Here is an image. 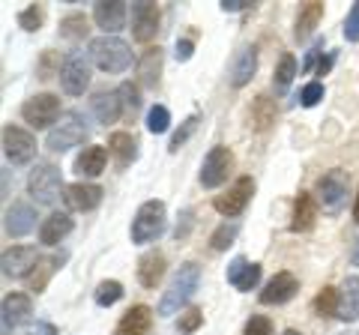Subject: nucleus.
Listing matches in <instances>:
<instances>
[{
  "label": "nucleus",
  "mask_w": 359,
  "mask_h": 335,
  "mask_svg": "<svg viewBox=\"0 0 359 335\" xmlns=\"http://www.w3.org/2000/svg\"><path fill=\"white\" fill-rule=\"evenodd\" d=\"M198 285H201V266H198L195 261L183 264V266H180V270L174 273L171 285H168V290H165V296H162V303H159V315H162V317L177 315V311L183 308L189 299H192V294L198 290Z\"/></svg>",
  "instance_id": "nucleus-1"
},
{
  "label": "nucleus",
  "mask_w": 359,
  "mask_h": 335,
  "mask_svg": "<svg viewBox=\"0 0 359 335\" xmlns=\"http://www.w3.org/2000/svg\"><path fill=\"white\" fill-rule=\"evenodd\" d=\"M90 135V126H87V117L81 111H63V117L57 120V126L48 132V138H45V147L51 153H66L78 147V144H84Z\"/></svg>",
  "instance_id": "nucleus-2"
},
{
  "label": "nucleus",
  "mask_w": 359,
  "mask_h": 335,
  "mask_svg": "<svg viewBox=\"0 0 359 335\" xmlns=\"http://www.w3.org/2000/svg\"><path fill=\"white\" fill-rule=\"evenodd\" d=\"M90 57H93V63L102 72L117 75L132 66V48L120 36H99L90 42Z\"/></svg>",
  "instance_id": "nucleus-3"
},
{
  "label": "nucleus",
  "mask_w": 359,
  "mask_h": 335,
  "mask_svg": "<svg viewBox=\"0 0 359 335\" xmlns=\"http://www.w3.org/2000/svg\"><path fill=\"white\" fill-rule=\"evenodd\" d=\"M60 189H63V177H60V168L51 165V162H36V168L30 171L27 177V192L30 198L42 207H51L54 200L60 198Z\"/></svg>",
  "instance_id": "nucleus-4"
},
{
  "label": "nucleus",
  "mask_w": 359,
  "mask_h": 335,
  "mask_svg": "<svg viewBox=\"0 0 359 335\" xmlns=\"http://www.w3.org/2000/svg\"><path fill=\"white\" fill-rule=\"evenodd\" d=\"M165 233V204L162 200H144L132 219V242H153Z\"/></svg>",
  "instance_id": "nucleus-5"
},
{
  "label": "nucleus",
  "mask_w": 359,
  "mask_h": 335,
  "mask_svg": "<svg viewBox=\"0 0 359 335\" xmlns=\"http://www.w3.org/2000/svg\"><path fill=\"white\" fill-rule=\"evenodd\" d=\"M21 117L25 123H30L33 129H54L57 120L63 117L60 114V99L54 93H39V96H30L25 105H21Z\"/></svg>",
  "instance_id": "nucleus-6"
},
{
  "label": "nucleus",
  "mask_w": 359,
  "mask_h": 335,
  "mask_svg": "<svg viewBox=\"0 0 359 335\" xmlns=\"http://www.w3.org/2000/svg\"><path fill=\"white\" fill-rule=\"evenodd\" d=\"M347 174L341 168H332L318 180V200L323 204L327 213H339V210L347 204Z\"/></svg>",
  "instance_id": "nucleus-7"
},
{
  "label": "nucleus",
  "mask_w": 359,
  "mask_h": 335,
  "mask_svg": "<svg viewBox=\"0 0 359 335\" xmlns=\"http://www.w3.org/2000/svg\"><path fill=\"white\" fill-rule=\"evenodd\" d=\"M252 195H255V180L252 177H240V180L233 183L224 195H216L212 207H216V213H222L224 219H237L243 210L249 207Z\"/></svg>",
  "instance_id": "nucleus-8"
},
{
  "label": "nucleus",
  "mask_w": 359,
  "mask_h": 335,
  "mask_svg": "<svg viewBox=\"0 0 359 335\" xmlns=\"http://www.w3.org/2000/svg\"><path fill=\"white\" fill-rule=\"evenodd\" d=\"M4 153L13 165H27L33 156H36V138H33L27 129L6 123L4 126Z\"/></svg>",
  "instance_id": "nucleus-9"
},
{
  "label": "nucleus",
  "mask_w": 359,
  "mask_h": 335,
  "mask_svg": "<svg viewBox=\"0 0 359 335\" xmlns=\"http://www.w3.org/2000/svg\"><path fill=\"white\" fill-rule=\"evenodd\" d=\"M233 171V153L228 147H212L207 153L204 165H201V186L204 189H219L224 180H228V174Z\"/></svg>",
  "instance_id": "nucleus-10"
},
{
  "label": "nucleus",
  "mask_w": 359,
  "mask_h": 335,
  "mask_svg": "<svg viewBox=\"0 0 359 335\" xmlns=\"http://www.w3.org/2000/svg\"><path fill=\"white\" fill-rule=\"evenodd\" d=\"M57 75H60L63 93H69V96H81L90 87V63L84 60V54H78V51H72L69 57L60 63Z\"/></svg>",
  "instance_id": "nucleus-11"
},
{
  "label": "nucleus",
  "mask_w": 359,
  "mask_h": 335,
  "mask_svg": "<svg viewBox=\"0 0 359 335\" xmlns=\"http://www.w3.org/2000/svg\"><path fill=\"white\" fill-rule=\"evenodd\" d=\"M299 290V278L294 273H276L261 290V303L264 306H285L287 299H294Z\"/></svg>",
  "instance_id": "nucleus-12"
},
{
  "label": "nucleus",
  "mask_w": 359,
  "mask_h": 335,
  "mask_svg": "<svg viewBox=\"0 0 359 335\" xmlns=\"http://www.w3.org/2000/svg\"><path fill=\"white\" fill-rule=\"evenodd\" d=\"M159 30V6L156 4H132V36L138 42H150Z\"/></svg>",
  "instance_id": "nucleus-13"
},
{
  "label": "nucleus",
  "mask_w": 359,
  "mask_h": 335,
  "mask_svg": "<svg viewBox=\"0 0 359 335\" xmlns=\"http://www.w3.org/2000/svg\"><path fill=\"white\" fill-rule=\"evenodd\" d=\"M63 200L75 213H90V210H96L102 204V189L96 183H72V186H66Z\"/></svg>",
  "instance_id": "nucleus-14"
},
{
  "label": "nucleus",
  "mask_w": 359,
  "mask_h": 335,
  "mask_svg": "<svg viewBox=\"0 0 359 335\" xmlns=\"http://www.w3.org/2000/svg\"><path fill=\"white\" fill-rule=\"evenodd\" d=\"M36 249L33 245H13L4 252V275L6 278H25L36 266Z\"/></svg>",
  "instance_id": "nucleus-15"
},
{
  "label": "nucleus",
  "mask_w": 359,
  "mask_h": 335,
  "mask_svg": "<svg viewBox=\"0 0 359 335\" xmlns=\"http://www.w3.org/2000/svg\"><path fill=\"white\" fill-rule=\"evenodd\" d=\"M93 21L105 30V36H114L126 25V4L123 0H102L93 6Z\"/></svg>",
  "instance_id": "nucleus-16"
},
{
  "label": "nucleus",
  "mask_w": 359,
  "mask_h": 335,
  "mask_svg": "<svg viewBox=\"0 0 359 335\" xmlns=\"http://www.w3.org/2000/svg\"><path fill=\"white\" fill-rule=\"evenodd\" d=\"M6 233L9 237H27V233L36 228V210H33L30 204H25V200H15L13 207L6 210Z\"/></svg>",
  "instance_id": "nucleus-17"
},
{
  "label": "nucleus",
  "mask_w": 359,
  "mask_h": 335,
  "mask_svg": "<svg viewBox=\"0 0 359 335\" xmlns=\"http://www.w3.org/2000/svg\"><path fill=\"white\" fill-rule=\"evenodd\" d=\"M261 282V264H252L245 258H233L228 264V285H233L237 290H255Z\"/></svg>",
  "instance_id": "nucleus-18"
},
{
  "label": "nucleus",
  "mask_w": 359,
  "mask_h": 335,
  "mask_svg": "<svg viewBox=\"0 0 359 335\" xmlns=\"http://www.w3.org/2000/svg\"><path fill=\"white\" fill-rule=\"evenodd\" d=\"M150 329H153V311L147 306H132L120 317L114 335H150Z\"/></svg>",
  "instance_id": "nucleus-19"
},
{
  "label": "nucleus",
  "mask_w": 359,
  "mask_h": 335,
  "mask_svg": "<svg viewBox=\"0 0 359 335\" xmlns=\"http://www.w3.org/2000/svg\"><path fill=\"white\" fill-rule=\"evenodd\" d=\"M30 296L27 294H9L4 299V335H9L13 327H21V323L30 320Z\"/></svg>",
  "instance_id": "nucleus-20"
},
{
  "label": "nucleus",
  "mask_w": 359,
  "mask_h": 335,
  "mask_svg": "<svg viewBox=\"0 0 359 335\" xmlns=\"http://www.w3.org/2000/svg\"><path fill=\"white\" fill-rule=\"evenodd\" d=\"M90 108H93V117L108 126V123H117V117L123 114V99L117 90H99L90 99Z\"/></svg>",
  "instance_id": "nucleus-21"
},
{
  "label": "nucleus",
  "mask_w": 359,
  "mask_h": 335,
  "mask_svg": "<svg viewBox=\"0 0 359 335\" xmlns=\"http://www.w3.org/2000/svg\"><path fill=\"white\" fill-rule=\"evenodd\" d=\"M257 69V48L255 46H245L237 51V57L231 60V84L233 87H245L252 81V75Z\"/></svg>",
  "instance_id": "nucleus-22"
},
{
  "label": "nucleus",
  "mask_w": 359,
  "mask_h": 335,
  "mask_svg": "<svg viewBox=\"0 0 359 335\" xmlns=\"http://www.w3.org/2000/svg\"><path fill=\"white\" fill-rule=\"evenodd\" d=\"M335 317L344 323L359 320V275L344 278V285L339 290V315Z\"/></svg>",
  "instance_id": "nucleus-23"
},
{
  "label": "nucleus",
  "mask_w": 359,
  "mask_h": 335,
  "mask_svg": "<svg viewBox=\"0 0 359 335\" xmlns=\"http://www.w3.org/2000/svg\"><path fill=\"white\" fill-rule=\"evenodd\" d=\"M72 228H75V221H72L69 213H51L48 219L42 221L39 240H42L45 245H57V242H63L66 237H69Z\"/></svg>",
  "instance_id": "nucleus-24"
},
{
  "label": "nucleus",
  "mask_w": 359,
  "mask_h": 335,
  "mask_svg": "<svg viewBox=\"0 0 359 335\" xmlns=\"http://www.w3.org/2000/svg\"><path fill=\"white\" fill-rule=\"evenodd\" d=\"M108 153L114 156V162L120 168H129L135 159H138V141L129 132H114V135L108 138Z\"/></svg>",
  "instance_id": "nucleus-25"
},
{
  "label": "nucleus",
  "mask_w": 359,
  "mask_h": 335,
  "mask_svg": "<svg viewBox=\"0 0 359 335\" xmlns=\"http://www.w3.org/2000/svg\"><path fill=\"white\" fill-rule=\"evenodd\" d=\"M105 162H108V150L105 147H99V144H93V147H84L81 153H78V159H75V174L99 177L105 171Z\"/></svg>",
  "instance_id": "nucleus-26"
},
{
  "label": "nucleus",
  "mask_w": 359,
  "mask_h": 335,
  "mask_svg": "<svg viewBox=\"0 0 359 335\" xmlns=\"http://www.w3.org/2000/svg\"><path fill=\"white\" fill-rule=\"evenodd\" d=\"M314 219H318V207H314V198L309 192H299L294 200V221H290V231L294 233H306L314 228Z\"/></svg>",
  "instance_id": "nucleus-27"
},
{
  "label": "nucleus",
  "mask_w": 359,
  "mask_h": 335,
  "mask_svg": "<svg viewBox=\"0 0 359 335\" xmlns=\"http://www.w3.org/2000/svg\"><path fill=\"white\" fill-rule=\"evenodd\" d=\"M165 275V254L162 252H147L138 261V282L144 287H156Z\"/></svg>",
  "instance_id": "nucleus-28"
},
{
  "label": "nucleus",
  "mask_w": 359,
  "mask_h": 335,
  "mask_svg": "<svg viewBox=\"0 0 359 335\" xmlns=\"http://www.w3.org/2000/svg\"><path fill=\"white\" fill-rule=\"evenodd\" d=\"M159 72H162V51L159 48H147L144 57L138 60V75L144 87H156L159 84Z\"/></svg>",
  "instance_id": "nucleus-29"
},
{
  "label": "nucleus",
  "mask_w": 359,
  "mask_h": 335,
  "mask_svg": "<svg viewBox=\"0 0 359 335\" xmlns=\"http://www.w3.org/2000/svg\"><path fill=\"white\" fill-rule=\"evenodd\" d=\"M323 18V4H318V0H311V4H306L299 9L297 15V39H306L309 33L318 27V21Z\"/></svg>",
  "instance_id": "nucleus-30"
},
{
  "label": "nucleus",
  "mask_w": 359,
  "mask_h": 335,
  "mask_svg": "<svg viewBox=\"0 0 359 335\" xmlns=\"http://www.w3.org/2000/svg\"><path fill=\"white\" fill-rule=\"evenodd\" d=\"M297 78V60H294V54H285L282 60H278V66H276V75H273V87L278 93H285L287 87H290V81Z\"/></svg>",
  "instance_id": "nucleus-31"
},
{
  "label": "nucleus",
  "mask_w": 359,
  "mask_h": 335,
  "mask_svg": "<svg viewBox=\"0 0 359 335\" xmlns=\"http://www.w3.org/2000/svg\"><path fill=\"white\" fill-rule=\"evenodd\" d=\"M314 315L318 317H335L339 315V290L335 287H323L314 296Z\"/></svg>",
  "instance_id": "nucleus-32"
},
{
  "label": "nucleus",
  "mask_w": 359,
  "mask_h": 335,
  "mask_svg": "<svg viewBox=\"0 0 359 335\" xmlns=\"http://www.w3.org/2000/svg\"><path fill=\"white\" fill-rule=\"evenodd\" d=\"M252 123L255 129H266L269 123H276V105L269 96H257V102L252 105Z\"/></svg>",
  "instance_id": "nucleus-33"
},
{
  "label": "nucleus",
  "mask_w": 359,
  "mask_h": 335,
  "mask_svg": "<svg viewBox=\"0 0 359 335\" xmlns=\"http://www.w3.org/2000/svg\"><path fill=\"white\" fill-rule=\"evenodd\" d=\"M87 30H90L87 27V18L81 13H72V15H66L60 21V36H66V39H84Z\"/></svg>",
  "instance_id": "nucleus-34"
},
{
  "label": "nucleus",
  "mask_w": 359,
  "mask_h": 335,
  "mask_svg": "<svg viewBox=\"0 0 359 335\" xmlns=\"http://www.w3.org/2000/svg\"><path fill=\"white\" fill-rule=\"evenodd\" d=\"M237 233H240V225H237V221H224V225H219L216 233L210 237L212 252H224L233 240H237Z\"/></svg>",
  "instance_id": "nucleus-35"
},
{
  "label": "nucleus",
  "mask_w": 359,
  "mask_h": 335,
  "mask_svg": "<svg viewBox=\"0 0 359 335\" xmlns=\"http://www.w3.org/2000/svg\"><path fill=\"white\" fill-rule=\"evenodd\" d=\"M123 299V285L120 282H102L96 287V306H102V308H108V306H114V303H120Z\"/></svg>",
  "instance_id": "nucleus-36"
},
{
  "label": "nucleus",
  "mask_w": 359,
  "mask_h": 335,
  "mask_svg": "<svg viewBox=\"0 0 359 335\" xmlns=\"http://www.w3.org/2000/svg\"><path fill=\"white\" fill-rule=\"evenodd\" d=\"M168 126H171V111L165 105H153L147 111V129L153 135H162V132H168Z\"/></svg>",
  "instance_id": "nucleus-37"
},
{
  "label": "nucleus",
  "mask_w": 359,
  "mask_h": 335,
  "mask_svg": "<svg viewBox=\"0 0 359 335\" xmlns=\"http://www.w3.org/2000/svg\"><path fill=\"white\" fill-rule=\"evenodd\" d=\"M198 129V114H192V117H189L186 123H183V126H180L177 132H174V135H171V144H168V150H171V153H177L180 147H183V144L189 141V138H192V132Z\"/></svg>",
  "instance_id": "nucleus-38"
},
{
  "label": "nucleus",
  "mask_w": 359,
  "mask_h": 335,
  "mask_svg": "<svg viewBox=\"0 0 359 335\" xmlns=\"http://www.w3.org/2000/svg\"><path fill=\"white\" fill-rule=\"evenodd\" d=\"M323 93H327V90H323V84H320V81H311V84L302 87V93H299L297 99H299L302 108H314V105H318L320 99H323Z\"/></svg>",
  "instance_id": "nucleus-39"
},
{
  "label": "nucleus",
  "mask_w": 359,
  "mask_h": 335,
  "mask_svg": "<svg viewBox=\"0 0 359 335\" xmlns=\"http://www.w3.org/2000/svg\"><path fill=\"white\" fill-rule=\"evenodd\" d=\"M201 323H204V315H201V308H189L183 317H180V323H177V332L180 335H192Z\"/></svg>",
  "instance_id": "nucleus-40"
},
{
  "label": "nucleus",
  "mask_w": 359,
  "mask_h": 335,
  "mask_svg": "<svg viewBox=\"0 0 359 335\" xmlns=\"http://www.w3.org/2000/svg\"><path fill=\"white\" fill-rule=\"evenodd\" d=\"M18 25L25 27L27 33L39 30V25H42V9H39V6H27V9H21V13H18Z\"/></svg>",
  "instance_id": "nucleus-41"
},
{
  "label": "nucleus",
  "mask_w": 359,
  "mask_h": 335,
  "mask_svg": "<svg viewBox=\"0 0 359 335\" xmlns=\"http://www.w3.org/2000/svg\"><path fill=\"white\" fill-rule=\"evenodd\" d=\"M243 335H273V320L264 317V315H255V317H249V323H245Z\"/></svg>",
  "instance_id": "nucleus-42"
},
{
  "label": "nucleus",
  "mask_w": 359,
  "mask_h": 335,
  "mask_svg": "<svg viewBox=\"0 0 359 335\" xmlns=\"http://www.w3.org/2000/svg\"><path fill=\"white\" fill-rule=\"evenodd\" d=\"M344 39L359 42V4H353L351 13H347V18H344Z\"/></svg>",
  "instance_id": "nucleus-43"
},
{
  "label": "nucleus",
  "mask_w": 359,
  "mask_h": 335,
  "mask_svg": "<svg viewBox=\"0 0 359 335\" xmlns=\"http://www.w3.org/2000/svg\"><path fill=\"white\" fill-rule=\"evenodd\" d=\"M120 96H123V108H129V111H135L141 105V96H138V87H135L132 81H123L120 84V90H117Z\"/></svg>",
  "instance_id": "nucleus-44"
},
{
  "label": "nucleus",
  "mask_w": 359,
  "mask_h": 335,
  "mask_svg": "<svg viewBox=\"0 0 359 335\" xmlns=\"http://www.w3.org/2000/svg\"><path fill=\"white\" fill-rule=\"evenodd\" d=\"M192 51H195V42H192V39H177L174 54H177V60H180V63H186L189 57H192Z\"/></svg>",
  "instance_id": "nucleus-45"
},
{
  "label": "nucleus",
  "mask_w": 359,
  "mask_h": 335,
  "mask_svg": "<svg viewBox=\"0 0 359 335\" xmlns=\"http://www.w3.org/2000/svg\"><path fill=\"white\" fill-rule=\"evenodd\" d=\"M189 228H192V210H186V213H183V225H177V231H174V237H177V240H186V233H189Z\"/></svg>",
  "instance_id": "nucleus-46"
},
{
  "label": "nucleus",
  "mask_w": 359,
  "mask_h": 335,
  "mask_svg": "<svg viewBox=\"0 0 359 335\" xmlns=\"http://www.w3.org/2000/svg\"><path fill=\"white\" fill-rule=\"evenodd\" d=\"M249 4H245V0H222V9L224 13H240V9H245Z\"/></svg>",
  "instance_id": "nucleus-47"
},
{
  "label": "nucleus",
  "mask_w": 359,
  "mask_h": 335,
  "mask_svg": "<svg viewBox=\"0 0 359 335\" xmlns=\"http://www.w3.org/2000/svg\"><path fill=\"white\" fill-rule=\"evenodd\" d=\"M332 60H335V54L330 51V54H327V57H323V60L318 63V75H327V72H330V66H332Z\"/></svg>",
  "instance_id": "nucleus-48"
},
{
  "label": "nucleus",
  "mask_w": 359,
  "mask_h": 335,
  "mask_svg": "<svg viewBox=\"0 0 359 335\" xmlns=\"http://www.w3.org/2000/svg\"><path fill=\"white\" fill-rule=\"evenodd\" d=\"M33 335H57V329H54L51 323H36V332Z\"/></svg>",
  "instance_id": "nucleus-49"
},
{
  "label": "nucleus",
  "mask_w": 359,
  "mask_h": 335,
  "mask_svg": "<svg viewBox=\"0 0 359 335\" xmlns=\"http://www.w3.org/2000/svg\"><path fill=\"white\" fill-rule=\"evenodd\" d=\"M314 60H318V48L314 51H309V57H306V63H302V72H309L311 66H314Z\"/></svg>",
  "instance_id": "nucleus-50"
},
{
  "label": "nucleus",
  "mask_w": 359,
  "mask_h": 335,
  "mask_svg": "<svg viewBox=\"0 0 359 335\" xmlns=\"http://www.w3.org/2000/svg\"><path fill=\"white\" fill-rule=\"evenodd\" d=\"M351 261H353V266H359V240H356V245H353V254H351Z\"/></svg>",
  "instance_id": "nucleus-51"
},
{
  "label": "nucleus",
  "mask_w": 359,
  "mask_h": 335,
  "mask_svg": "<svg viewBox=\"0 0 359 335\" xmlns=\"http://www.w3.org/2000/svg\"><path fill=\"white\" fill-rule=\"evenodd\" d=\"M353 221H359V195H356V200H353Z\"/></svg>",
  "instance_id": "nucleus-52"
},
{
  "label": "nucleus",
  "mask_w": 359,
  "mask_h": 335,
  "mask_svg": "<svg viewBox=\"0 0 359 335\" xmlns=\"http://www.w3.org/2000/svg\"><path fill=\"white\" fill-rule=\"evenodd\" d=\"M285 335H302V332H297V329H287V332H285Z\"/></svg>",
  "instance_id": "nucleus-53"
},
{
  "label": "nucleus",
  "mask_w": 359,
  "mask_h": 335,
  "mask_svg": "<svg viewBox=\"0 0 359 335\" xmlns=\"http://www.w3.org/2000/svg\"><path fill=\"white\" fill-rule=\"evenodd\" d=\"M30 335H33V332H30Z\"/></svg>",
  "instance_id": "nucleus-54"
}]
</instances>
